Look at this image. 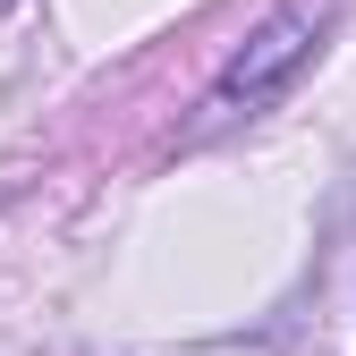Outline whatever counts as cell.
Returning <instances> with one entry per match:
<instances>
[{
	"label": "cell",
	"mask_w": 356,
	"mask_h": 356,
	"mask_svg": "<svg viewBox=\"0 0 356 356\" xmlns=\"http://www.w3.org/2000/svg\"><path fill=\"white\" fill-rule=\"evenodd\" d=\"M323 26H331V0H289V9H272V17L246 34V51L220 68L212 111H263V102H280V94H289V76L314 60Z\"/></svg>",
	"instance_id": "cell-1"
}]
</instances>
